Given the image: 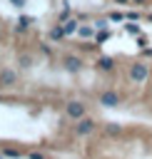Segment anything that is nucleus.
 <instances>
[{
    "label": "nucleus",
    "mask_w": 152,
    "mask_h": 159,
    "mask_svg": "<svg viewBox=\"0 0 152 159\" xmlns=\"http://www.w3.org/2000/svg\"><path fill=\"white\" fill-rule=\"evenodd\" d=\"M92 27H80V37H92Z\"/></svg>",
    "instance_id": "obj_10"
},
{
    "label": "nucleus",
    "mask_w": 152,
    "mask_h": 159,
    "mask_svg": "<svg viewBox=\"0 0 152 159\" xmlns=\"http://www.w3.org/2000/svg\"><path fill=\"white\" fill-rule=\"evenodd\" d=\"M62 65H65V70H70V72H77V70L82 67V62H80L77 57H65V62H62Z\"/></svg>",
    "instance_id": "obj_6"
},
{
    "label": "nucleus",
    "mask_w": 152,
    "mask_h": 159,
    "mask_svg": "<svg viewBox=\"0 0 152 159\" xmlns=\"http://www.w3.org/2000/svg\"><path fill=\"white\" fill-rule=\"evenodd\" d=\"M30 159H42V154H30Z\"/></svg>",
    "instance_id": "obj_14"
},
{
    "label": "nucleus",
    "mask_w": 152,
    "mask_h": 159,
    "mask_svg": "<svg viewBox=\"0 0 152 159\" xmlns=\"http://www.w3.org/2000/svg\"><path fill=\"white\" fill-rule=\"evenodd\" d=\"M130 80L137 82V84H142V82L147 80V65H142V62L132 65V67H130Z\"/></svg>",
    "instance_id": "obj_2"
},
{
    "label": "nucleus",
    "mask_w": 152,
    "mask_h": 159,
    "mask_svg": "<svg viewBox=\"0 0 152 159\" xmlns=\"http://www.w3.org/2000/svg\"><path fill=\"white\" fill-rule=\"evenodd\" d=\"M65 112H67L70 119H82V117H85V104L77 102V99H72V102L65 104Z\"/></svg>",
    "instance_id": "obj_1"
},
{
    "label": "nucleus",
    "mask_w": 152,
    "mask_h": 159,
    "mask_svg": "<svg viewBox=\"0 0 152 159\" xmlns=\"http://www.w3.org/2000/svg\"><path fill=\"white\" fill-rule=\"evenodd\" d=\"M135 2H145V0H135Z\"/></svg>",
    "instance_id": "obj_16"
},
{
    "label": "nucleus",
    "mask_w": 152,
    "mask_h": 159,
    "mask_svg": "<svg viewBox=\"0 0 152 159\" xmlns=\"http://www.w3.org/2000/svg\"><path fill=\"white\" fill-rule=\"evenodd\" d=\"M107 134H120V127H115V124H107Z\"/></svg>",
    "instance_id": "obj_12"
},
{
    "label": "nucleus",
    "mask_w": 152,
    "mask_h": 159,
    "mask_svg": "<svg viewBox=\"0 0 152 159\" xmlns=\"http://www.w3.org/2000/svg\"><path fill=\"white\" fill-rule=\"evenodd\" d=\"M62 30H65V35H72V32L77 30V20H67V22L62 25Z\"/></svg>",
    "instance_id": "obj_7"
},
{
    "label": "nucleus",
    "mask_w": 152,
    "mask_h": 159,
    "mask_svg": "<svg viewBox=\"0 0 152 159\" xmlns=\"http://www.w3.org/2000/svg\"><path fill=\"white\" fill-rule=\"evenodd\" d=\"M12 84H17V72L0 70V87H12Z\"/></svg>",
    "instance_id": "obj_3"
},
{
    "label": "nucleus",
    "mask_w": 152,
    "mask_h": 159,
    "mask_svg": "<svg viewBox=\"0 0 152 159\" xmlns=\"http://www.w3.org/2000/svg\"><path fill=\"white\" fill-rule=\"evenodd\" d=\"M62 35H65V30H62V27H55V30L50 32V37H52V40H60Z\"/></svg>",
    "instance_id": "obj_9"
},
{
    "label": "nucleus",
    "mask_w": 152,
    "mask_h": 159,
    "mask_svg": "<svg viewBox=\"0 0 152 159\" xmlns=\"http://www.w3.org/2000/svg\"><path fill=\"white\" fill-rule=\"evenodd\" d=\"M117 2H125V0H117Z\"/></svg>",
    "instance_id": "obj_17"
},
{
    "label": "nucleus",
    "mask_w": 152,
    "mask_h": 159,
    "mask_svg": "<svg viewBox=\"0 0 152 159\" xmlns=\"http://www.w3.org/2000/svg\"><path fill=\"white\" fill-rule=\"evenodd\" d=\"M17 62H20L22 67H30V62H32V60H30L27 55H20V60H17Z\"/></svg>",
    "instance_id": "obj_11"
},
{
    "label": "nucleus",
    "mask_w": 152,
    "mask_h": 159,
    "mask_svg": "<svg viewBox=\"0 0 152 159\" xmlns=\"http://www.w3.org/2000/svg\"><path fill=\"white\" fill-rule=\"evenodd\" d=\"M12 2H15V5H22V2H25V0H12Z\"/></svg>",
    "instance_id": "obj_15"
},
{
    "label": "nucleus",
    "mask_w": 152,
    "mask_h": 159,
    "mask_svg": "<svg viewBox=\"0 0 152 159\" xmlns=\"http://www.w3.org/2000/svg\"><path fill=\"white\" fill-rule=\"evenodd\" d=\"M97 67L100 70H112V57H100L97 60Z\"/></svg>",
    "instance_id": "obj_8"
},
{
    "label": "nucleus",
    "mask_w": 152,
    "mask_h": 159,
    "mask_svg": "<svg viewBox=\"0 0 152 159\" xmlns=\"http://www.w3.org/2000/svg\"><path fill=\"white\" fill-rule=\"evenodd\" d=\"M110 20H115V22H117V20H122V12H112V15H110Z\"/></svg>",
    "instance_id": "obj_13"
},
{
    "label": "nucleus",
    "mask_w": 152,
    "mask_h": 159,
    "mask_svg": "<svg viewBox=\"0 0 152 159\" xmlns=\"http://www.w3.org/2000/svg\"><path fill=\"white\" fill-rule=\"evenodd\" d=\"M92 129H95V122H92V119H87V117L77 119V127H75V132H77V134H90Z\"/></svg>",
    "instance_id": "obj_5"
},
{
    "label": "nucleus",
    "mask_w": 152,
    "mask_h": 159,
    "mask_svg": "<svg viewBox=\"0 0 152 159\" xmlns=\"http://www.w3.org/2000/svg\"><path fill=\"white\" fill-rule=\"evenodd\" d=\"M100 104H105V107H117V104H120L117 92H102V94H100Z\"/></svg>",
    "instance_id": "obj_4"
}]
</instances>
